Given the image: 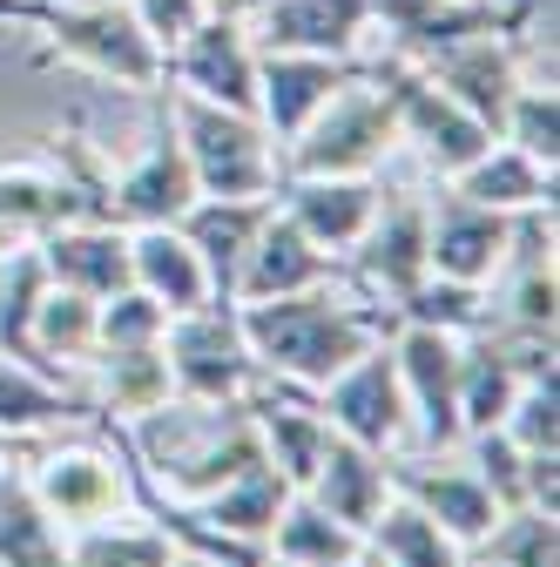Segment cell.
<instances>
[{"label": "cell", "instance_id": "cell-1", "mask_svg": "<svg viewBox=\"0 0 560 567\" xmlns=\"http://www.w3.org/2000/svg\"><path fill=\"white\" fill-rule=\"evenodd\" d=\"M237 331L263 372L291 379V385H331L352 359H365L378 338L398 331V311L392 305H338L318 284V291L237 305Z\"/></svg>", "mask_w": 560, "mask_h": 567}, {"label": "cell", "instance_id": "cell-2", "mask_svg": "<svg viewBox=\"0 0 560 567\" xmlns=\"http://www.w3.org/2000/svg\"><path fill=\"white\" fill-rule=\"evenodd\" d=\"M0 21H28L41 28V41L68 61L95 68V75H115L128 89L156 95L163 89V48L143 34L128 0H61V8H41V0H0Z\"/></svg>", "mask_w": 560, "mask_h": 567}, {"label": "cell", "instance_id": "cell-3", "mask_svg": "<svg viewBox=\"0 0 560 567\" xmlns=\"http://www.w3.org/2000/svg\"><path fill=\"white\" fill-rule=\"evenodd\" d=\"M398 142V109L392 89L372 82L359 68V82H344L298 135H291V156H277V183L284 176H365L385 163V150Z\"/></svg>", "mask_w": 560, "mask_h": 567}, {"label": "cell", "instance_id": "cell-4", "mask_svg": "<svg viewBox=\"0 0 560 567\" xmlns=\"http://www.w3.org/2000/svg\"><path fill=\"white\" fill-rule=\"evenodd\" d=\"M169 115L203 196H277V150L263 142L257 115L217 109L189 89H169Z\"/></svg>", "mask_w": 560, "mask_h": 567}, {"label": "cell", "instance_id": "cell-5", "mask_svg": "<svg viewBox=\"0 0 560 567\" xmlns=\"http://www.w3.org/2000/svg\"><path fill=\"white\" fill-rule=\"evenodd\" d=\"M163 359H169L176 399H196V405H230L257 385V359L237 331V305L176 311L163 324Z\"/></svg>", "mask_w": 560, "mask_h": 567}, {"label": "cell", "instance_id": "cell-6", "mask_svg": "<svg viewBox=\"0 0 560 567\" xmlns=\"http://www.w3.org/2000/svg\"><path fill=\"white\" fill-rule=\"evenodd\" d=\"M163 82L217 102V109H237V115H257V48L243 34L237 14L209 8L169 54H163Z\"/></svg>", "mask_w": 560, "mask_h": 567}, {"label": "cell", "instance_id": "cell-7", "mask_svg": "<svg viewBox=\"0 0 560 567\" xmlns=\"http://www.w3.org/2000/svg\"><path fill=\"white\" fill-rule=\"evenodd\" d=\"M372 21L392 28V54L433 61L479 34H527L533 0H520V8H494V0H372Z\"/></svg>", "mask_w": 560, "mask_h": 567}, {"label": "cell", "instance_id": "cell-8", "mask_svg": "<svg viewBox=\"0 0 560 567\" xmlns=\"http://www.w3.org/2000/svg\"><path fill=\"white\" fill-rule=\"evenodd\" d=\"M392 338H398L392 359H398L405 405L418 412V440L433 453L459 446L466 440V425H459V338L433 331V324H398Z\"/></svg>", "mask_w": 560, "mask_h": 567}, {"label": "cell", "instance_id": "cell-9", "mask_svg": "<svg viewBox=\"0 0 560 567\" xmlns=\"http://www.w3.org/2000/svg\"><path fill=\"white\" fill-rule=\"evenodd\" d=\"M324 425L331 433H344V440H359V446H372V453H385L398 433H405V419H412V405H405V385H398V359H392V344L378 338L365 359H352L338 379H331V392H324Z\"/></svg>", "mask_w": 560, "mask_h": 567}, {"label": "cell", "instance_id": "cell-10", "mask_svg": "<svg viewBox=\"0 0 560 567\" xmlns=\"http://www.w3.org/2000/svg\"><path fill=\"white\" fill-rule=\"evenodd\" d=\"M196 169L183 156V135H176V115H169V89H156V128H149V150L122 183H115V224L128 230H149V224H176L183 209L196 203Z\"/></svg>", "mask_w": 560, "mask_h": 567}, {"label": "cell", "instance_id": "cell-11", "mask_svg": "<svg viewBox=\"0 0 560 567\" xmlns=\"http://www.w3.org/2000/svg\"><path fill=\"white\" fill-rule=\"evenodd\" d=\"M344 82H359L352 54H291V48H257V115L277 142H291Z\"/></svg>", "mask_w": 560, "mask_h": 567}, {"label": "cell", "instance_id": "cell-12", "mask_svg": "<svg viewBox=\"0 0 560 567\" xmlns=\"http://www.w3.org/2000/svg\"><path fill=\"white\" fill-rule=\"evenodd\" d=\"M527 54H533V41H520V34H479V41H459V48L418 61V68H426V82L446 89L466 115H479L486 128H500L514 89L527 82V75H520Z\"/></svg>", "mask_w": 560, "mask_h": 567}, {"label": "cell", "instance_id": "cell-13", "mask_svg": "<svg viewBox=\"0 0 560 567\" xmlns=\"http://www.w3.org/2000/svg\"><path fill=\"white\" fill-rule=\"evenodd\" d=\"M426 196H398V203H378V217L365 224L359 237V257L344 264V277L372 291V305H398L418 277H426Z\"/></svg>", "mask_w": 560, "mask_h": 567}, {"label": "cell", "instance_id": "cell-14", "mask_svg": "<svg viewBox=\"0 0 560 567\" xmlns=\"http://www.w3.org/2000/svg\"><path fill=\"white\" fill-rule=\"evenodd\" d=\"M338 277H344V264H338L324 244H311V237L284 217V209H270L263 230H257V244L243 250V270H237L230 305H263V298L318 291V284H338Z\"/></svg>", "mask_w": 560, "mask_h": 567}, {"label": "cell", "instance_id": "cell-15", "mask_svg": "<svg viewBox=\"0 0 560 567\" xmlns=\"http://www.w3.org/2000/svg\"><path fill=\"white\" fill-rule=\"evenodd\" d=\"M507 244H514L507 209L466 203L459 189H446L439 203H426V264H433V277L479 284V277H494V264L507 257Z\"/></svg>", "mask_w": 560, "mask_h": 567}, {"label": "cell", "instance_id": "cell-16", "mask_svg": "<svg viewBox=\"0 0 560 567\" xmlns=\"http://www.w3.org/2000/svg\"><path fill=\"white\" fill-rule=\"evenodd\" d=\"M270 209H277V196H196L183 217H176L183 244L203 257V277H209V298H217V305H230L237 270H243V250L257 244V230H263Z\"/></svg>", "mask_w": 560, "mask_h": 567}, {"label": "cell", "instance_id": "cell-17", "mask_svg": "<svg viewBox=\"0 0 560 567\" xmlns=\"http://www.w3.org/2000/svg\"><path fill=\"white\" fill-rule=\"evenodd\" d=\"M277 209L311 237V244H324V250H344V244H359L365 237V224L378 217V183L372 176H284L277 183Z\"/></svg>", "mask_w": 560, "mask_h": 567}, {"label": "cell", "instance_id": "cell-18", "mask_svg": "<svg viewBox=\"0 0 560 567\" xmlns=\"http://www.w3.org/2000/svg\"><path fill=\"white\" fill-rule=\"evenodd\" d=\"M34 501L48 507V520L54 527H102V520H115V507H122V473L102 460V453H89V446H68V453H48L41 466H34Z\"/></svg>", "mask_w": 560, "mask_h": 567}, {"label": "cell", "instance_id": "cell-19", "mask_svg": "<svg viewBox=\"0 0 560 567\" xmlns=\"http://www.w3.org/2000/svg\"><path fill=\"white\" fill-rule=\"evenodd\" d=\"M34 250H41L48 277L68 284V291H82V298H115V291H128V284H135L128 230L122 224H61Z\"/></svg>", "mask_w": 560, "mask_h": 567}, {"label": "cell", "instance_id": "cell-20", "mask_svg": "<svg viewBox=\"0 0 560 567\" xmlns=\"http://www.w3.org/2000/svg\"><path fill=\"white\" fill-rule=\"evenodd\" d=\"M304 493H311L331 520H344L352 534H365V527L385 514V501H392L385 453H372V446H359V440L331 433V440H324V460H318V473H311Z\"/></svg>", "mask_w": 560, "mask_h": 567}, {"label": "cell", "instance_id": "cell-21", "mask_svg": "<svg viewBox=\"0 0 560 567\" xmlns=\"http://www.w3.org/2000/svg\"><path fill=\"white\" fill-rule=\"evenodd\" d=\"M385 473H392V486L405 493L412 507H426L453 540H479L486 527L500 520V501L486 493V480L473 473V466H439V473H426V466H412V460H385Z\"/></svg>", "mask_w": 560, "mask_h": 567}, {"label": "cell", "instance_id": "cell-22", "mask_svg": "<svg viewBox=\"0 0 560 567\" xmlns=\"http://www.w3.org/2000/svg\"><path fill=\"white\" fill-rule=\"evenodd\" d=\"M372 28V0H263V48L352 54Z\"/></svg>", "mask_w": 560, "mask_h": 567}, {"label": "cell", "instance_id": "cell-23", "mask_svg": "<svg viewBox=\"0 0 560 567\" xmlns=\"http://www.w3.org/2000/svg\"><path fill=\"white\" fill-rule=\"evenodd\" d=\"M61 224H95L89 196L68 183L61 169H34V163L0 169V230H8L14 244L21 237H48Z\"/></svg>", "mask_w": 560, "mask_h": 567}, {"label": "cell", "instance_id": "cell-24", "mask_svg": "<svg viewBox=\"0 0 560 567\" xmlns=\"http://www.w3.org/2000/svg\"><path fill=\"white\" fill-rule=\"evenodd\" d=\"M128 264H135V291H149L169 318L176 311H196V305H217L209 298V277H203V257L183 244L176 224H149L128 237Z\"/></svg>", "mask_w": 560, "mask_h": 567}, {"label": "cell", "instance_id": "cell-25", "mask_svg": "<svg viewBox=\"0 0 560 567\" xmlns=\"http://www.w3.org/2000/svg\"><path fill=\"white\" fill-rule=\"evenodd\" d=\"M284 501H291L284 473H277V466L263 460V466L237 473L230 486H217L209 501H196L189 514H196L203 527H217V534H243V540H263V534L277 527V514H284Z\"/></svg>", "mask_w": 560, "mask_h": 567}, {"label": "cell", "instance_id": "cell-26", "mask_svg": "<svg viewBox=\"0 0 560 567\" xmlns=\"http://www.w3.org/2000/svg\"><path fill=\"white\" fill-rule=\"evenodd\" d=\"M270 547H277V560H291V567H352L365 554V534L331 520L311 493H304V501L291 493L284 514H277V527H270Z\"/></svg>", "mask_w": 560, "mask_h": 567}, {"label": "cell", "instance_id": "cell-27", "mask_svg": "<svg viewBox=\"0 0 560 567\" xmlns=\"http://www.w3.org/2000/svg\"><path fill=\"white\" fill-rule=\"evenodd\" d=\"M0 567H68V540L34 501L28 473H0Z\"/></svg>", "mask_w": 560, "mask_h": 567}, {"label": "cell", "instance_id": "cell-28", "mask_svg": "<svg viewBox=\"0 0 560 567\" xmlns=\"http://www.w3.org/2000/svg\"><path fill=\"white\" fill-rule=\"evenodd\" d=\"M514 392H520V372L507 359V344L494 331H473V344L459 351V425H466V433L500 425Z\"/></svg>", "mask_w": 560, "mask_h": 567}, {"label": "cell", "instance_id": "cell-29", "mask_svg": "<svg viewBox=\"0 0 560 567\" xmlns=\"http://www.w3.org/2000/svg\"><path fill=\"white\" fill-rule=\"evenodd\" d=\"M453 189L466 196V203H486V209H533V203H553V169H540V163H527L514 142L507 150H486V156H473L459 176H453Z\"/></svg>", "mask_w": 560, "mask_h": 567}, {"label": "cell", "instance_id": "cell-30", "mask_svg": "<svg viewBox=\"0 0 560 567\" xmlns=\"http://www.w3.org/2000/svg\"><path fill=\"white\" fill-rule=\"evenodd\" d=\"M28 344H34V372L61 379V359H95V298L68 291V284H48V298L34 305V324H28Z\"/></svg>", "mask_w": 560, "mask_h": 567}, {"label": "cell", "instance_id": "cell-31", "mask_svg": "<svg viewBox=\"0 0 560 567\" xmlns=\"http://www.w3.org/2000/svg\"><path fill=\"white\" fill-rule=\"evenodd\" d=\"M95 412L89 392H68L61 379L21 365V359H0V433H34V425H54V419H82Z\"/></svg>", "mask_w": 560, "mask_h": 567}, {"label": "cell", "instance_id": "cell-32", "mask_svg": "<svg viewBox=\"0 0 560 567\" xmlns=\"http://www.w3.org/2000/svg\"><path fill=\"white\" fill-rule=\"evenodd\" d=\"M169 359H163V338L156 344H128V351H108L102 359V392H95V412L108 419H143L156 405H169Z\"/></svg>", "mask_w": 560, "mask_h": 567}, {"label": "cell", "instance_id": "cell-33", "mask_svg": "<svg viewBox=\"0 0 560 567\" xmlns=\"http://www.w3.org/2000/svg\"><path fill=\"white\" fill-rule=\"evenodd\" d=\"M365 547L392 567H466L459 560V540L426 514V507H412V501H385V514L365 527Z\"/></svg>", "mask_w": 560, "mask_h": 567}, {"label": "cell", "instance_id": "cell-34", "mask_svg": "<svg viewBox=\"0 0 560 567\" xmlns=\"http://www.w3.org/2000/svg\"><path fill=\"white\" fill-rule=\"evenodd\" d=\"M398 311V324H433V331H486V324H494V311H486V298H479V284H459V277H418L412 284V291L392 305Z\"/></svg>", "mask_w": 560, "mask_h": 567}, {"label": "cell", "instance_id": "cell-35", "mask_svg": "<svg viewBox=\"0 0 560 567\" xmlns=\"http://www.w3.org/2000/svg\"><path fill=\"white\" fill-rule=\"evenodd\" d=\"M48 264L41 250H14L8 270H0V351L21 365H34V344H28V324H34V305L48 298Z\"/></svg>", "mask_w": 560, "mask_h": 567}, {"label": "cell", "instance_id": "cell-36", "mask_svg": "<svg viewBox=\"0 0 560 567\" xmlns=\"http://www.w3.org/2000/svg\"><path fill=\"white\" fill-rule=\"evenodd\" d=\"M176 547L163 527H82L75 540H68V567H169Z\"/></svg>", "mask_w": 560, "mask_h": 567}, {"label": "cell", "instance_id": "cell-37", "mask_svg": "<svg viewBox=\"0 0 560 567\" xmlns=\"http://www.w3.org/2000/svg\"><path fill=\"white\" fill-rule=\"evenodd\" d=\"M500 135L540 169L560 163V109H553V82H520L507 115H500Z\"/></svg>", "mask_w": 560, "mask_h": 567}, {"label": "cell", "instance_id": "cell-38", "mask_svg": "<svg viewBox=\"0 0 560 567\" xmlns=\"http://www.w3.org/2000/svg\"><path fill=\"white\" fill-rule=\"evenodd\" d=\"M473 547H479L486 567H553V514H540V507H514L507 520L486 527Z\"/></svg>", "mask_w": 560, "mask_h": 567}, {"label": "cell", "instance_id": "cell-39", "mask_svg": "<svg viewBox=\"0 0 560 567\" xmlns=\"http://www.w3.org/2000/svg\"><path fill=\"white\" fill-rule=\"evenodd\" d=\"M169 324V311L149 298V291H115L108 311H95V351H128V344H156Z\"/></svg>", "mask_w": 560, "mask_h": 567}, {"label": "cell", "instance_id": "cell-40", "mask_svg": "<svg viewBox=\"0 0 560 567\" xmlns=\"http://www.w3.org/2000/svg\"><path fill=\"white\" fill-rule=\"evenodd\" d=\"M560 412V399H553V379H527L520 392H514V405H507V419H500V433L520 446V453H553V419Z\"/></svg>", "mask_w": 560, "mask_h": 567}, {"label": "cell", "instance_id": "cell-41", "mask_svg": "<svg viewBox=\"0 0 560 567\" xmlns=\"http://www.w3.org/2000/svg\"><path fill=\"white\" fill-rule=\"evenodd\" d=\"M128 8H135V21H143V34L169 54L209 8H217V0H128Z\"/></svg>", "mask_w": 560, "mask_h": 567}, {"label": "cell", "instance_id": "cell-42", "mask_svg": "<svg viewBox=\"0 0 560 567\" xmlns=\"http://www.w3.org/2000/svg\"><path fill=\"white\" fill-rule=\"evenodd\" d=\"M169 567H217V560H203V554H176Z\"/></svg>", "mask_w": 560, "mask_h": 567}, {"label": "cell", "instance_id": "cell-43", "mask_svg": "<svg viewBox=\"0 0 560 567\" xmlns=\"http://www.w3.org/2000/svg\"><path fill=\"white\" fill-rule=\"evenodd\" d=\"M352 567H392V560H378V554H372V547H365V554H359V560H352Z\"/></svg>", "mask_w": 560, "mask_h": 567}, {"label": "cell", "instance_id": "cell-44", "mask_svg": "<svg viewBox=\"0 0 560 567\" xmlns=\"http://www.w3.org/2000/svg\"><path fill=\"white\" fill-rule=\"evenodd\" d=\"M8 453H14V433H0V460H8Z\"/></svg>", "mask_w": 560, "mask_h": 567}, {"label": "cell", "instance_id": "cell-45", "mask_svg": "<svg viewBox=\"0 0 560 567\" xmlns=\"http://www.w3.org/2000/svg\"><path fill=\"white\" fill-rule=\"evenodd\" d=\"M8 250H14V237H8V230H0V257H8Z\"/></svg>", "mask_w": 560, "mask_h": 567}, {"label": "cell", "instance_id": "cell-46", "mask_svg": "<svg viewBox=\"0 0 560 567\" xmlns=\"http://www.w3.org/2000/svg\"><path fill=\"white\" fill-rule=\"evenodd\" d=\"M270 567H291V560H270Z\"/></svg>", "mask_w": 560, "mask_h": 567}]
</instances>
